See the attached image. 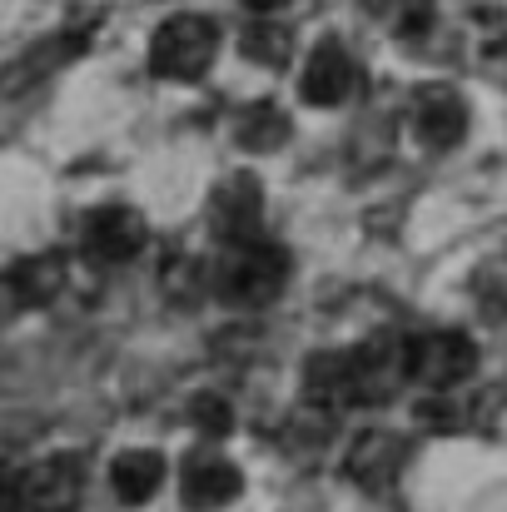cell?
<instances>
[{
    "label": "cell",
    "instance_id": "10",
    "mask_svg": "<svg viewBox=\"0 0 507 512\" xmlns=\"http://www.w3.org/2000/svg\"><path fill=\"white\" fill-rule=\"evenodd\" d=\"M353 90H358V65H353V55H348L338 40L314 45V55H309L304 75H299V95H304L309 105H319V110H334Z\"/></svg>",
    "mask_w": 507,
    "mask_h": 512
},
{
    "label": "cell",
    "instance_id": "2",
    "mask_svg": "<svg viewBox=\"0 0 507 512\" xmlns=\"http://www.w3.org/2000/svg\"><path fill=\"white\" fill-rule=\"evenodd\" d=\"M214 55H219V25L209 15H194V10L169 15L150 40V70L160 80H179V85L199 80L214 65Z\"/></svg>",
    "mask_w": 507,
    "mask_h": 512
},
{
    "label": "cell",
    "instance_id": "12",
    "mask_svg": "<svg viewBox=\"0 0 507 512\" xmlns=\"http://www.w3.org/2000/svg\"><path fill=\"white\" fill-rule=\"evenodd\" d=\"M160 483H165V458H160L155 448H125V453L110 463V488H115V498L130 503V508L150 503V498L160 493Z\"/></svg>",
    "mask_w": 507,
    "mask_h": 512
},
{
    "label": "cell",
    "instance_id": "14",
    "mask_svg": "<svg viewBox=\"0 0 507 512\" xmlns=\"http://www.w3.org/2000/svg\"><path fill=\"white\" fill-rule=\"evenodd\" d=\"M160 289H165L169 304L194 309L214 289V269H204V259H194V254H169L165 269H160Z\"/></svg>",
    "mask_w": 507,
    "mask_h": 512
},
{
    "label": "cell",
    "instance_id": "18",
    "mask_svg": "<svg viewBox=\"0 0 507 512\" xmlns=\"http://www.w3.org/2000/svg\"><path fill=\"white\" fill-rule=\"evenodd\" d=\"M373 10L393 25V35L413 40L433 25V0H373Z\"/></svg>",
    "mask_w": 507,
    "mask_h": 512
},
{
    "label": "cell",
    "instance_id": "11",
    "mask_svg": "<svg viewBox=\"0 0 507 512\" xmlns=\"http://www.w3.org/2000/svg\"><path fill=\"white\" fill-rule=\"evenodd\" d=\"M403 453H408L403 438H393V433H383V428H368V433L353 438V448H348V458H343V478L358 483V488H368V493H383V488L398 478Z\"/></svg>",
    "mask_w": 507,
    "mask_h": 512
},
{
    "label": "cell",
    "instance_id": "4",
    "mask_svg": "<svg viewBox=\"0 0 507 512\" xmlns=\"http://www.w3.org/2000/svg\"><path fill=\"white\" fill-rule=\"evenodd\" d=\"M473 368H478V353H473V343L463 339L458 329H438V334L413 339L408 373H413V383L423 393H448L463 378H473Z\"/></svg>",
    "mask_w": 507,
    "mask_h": 512
},
{
    "label": "cell",
    "instance_id": "13",
    "mask_svg": "<svg viewBox=\"0 0 507 512\" xmlns=\"http://www.w3.org/2000/svg\"><path fill=\"white\" fill-rule=\"evenodd\" d=\"M289 135H294V120H289L274 100H254V105H244L239 120H234V140H239L244 150H254V155L279 150Z\"/></svg>",
    "mask_w": 507,
    "mask_h": 512
},
{
    "label": "cell",
    "instance_id": "9",
    "mask_svg": "<svg viewBox=\"0 0 507 512\" xmlns=\"http://www.w3.org/2000/svg\"><path fill=\"white\" fill-rule=\"evenodd\" d=\"M413 130L428 150H453L468 135V105L453 85H423L413 95Z\"/></svg>",
    "mask_w": 507,
    "mask_h": 512
},
{
    "label": "cell",
    "instance_id": "6",
    "mask_svg": "<svg viewBox=\"0 0 507 512\" xmlns=\"http://www.w3.org/2000/svg\"><path fill=\"white\" fill-rule=\"evenodd\" d=\"M209 224L224 244H239V239H259V224H264V189L254 174H229L219 189H214V204H209Z\"/></svg>",
    "mask_w": 507,
    "mask_h": 512
},
{
    "label": "cell",
    "instance_id": "17",
    "mask_svg": "<svg viewBox=\"0 0 507 512\" xmlns=\"http://www.w3.org/2000/svg\"><path fill=\"white\" fill-rule=\"evenodd\" d=\"M15 279H20V289H25L30 309H40V304H50V299L65 289V259H60V254L20 259V264H15Z\"/></svg>",
    "mask_w": 507,
    "mask_h": 512
},
{
    "label": "cell",
    "instance_id": "8",
    "mask_svg": "<svg viewBox=\"0 0 507 512\" xmlns=\"http://www.w3.org/2000/svg\"><path fill=\"white\" fill-rule=\"evenodd\" d=\"M179 493H184V508L189 512H219L244 493V478L219 453H189L184 473H179Z\"/></svg>",
    "mask_w": 507,
    "mask_h": 512
},
{
    "label": "cell",
    "instance_id": "23",
    "mask_svg": "<svg viewBox=\"0 0 507 512\" xmlns=\"http://www.w3.org/2000/svg\"><path fill=\"white\" fill-rule=\"evenodd\" d=\"M249 10H279V5H289V0H244Z\"/></svg>",
    "mask_w": 507,
    "mask_h": 512
},
{
    "label": "cell",
    "instance_id": "5",
    "mask_svg": "<svg viewBox=\"0 0 507 512\" xmlns=\"http://www.w3.org/2000/svg\"><path fill=\"white\" fill-rule=\"evenodd\" d=\"M85 493V468L75 453H55L40 458L25 478H20V512H75Z\"/></svg>",
    "mask_w": 507,
    "mask_h": 512
},
{
    "label": "cell",
    "instance_id": "15",
    "mask_svg": "<svg viewBox=\"0 0 507 512\" xmlns=\"http://www.w3.org/2000/svg\"><path fill=\"white\" fill-rule=\"evenodd\" d=\"M80 45H85L80 35H50V40H40V45H35L20 65H10L15 75L5 80V90H25L30 80H45L50 70H60L65 60H75V55H80Z\"/></svg>",
    "mask_w": 507,
    "mask_h": 512
},
{
    "label": "cell",
    "instance_id": "21",
    "mask_svg": "<svg viewBox=\"0 0 507 512\" xmlns=\"http://www.w3.org/2000/svg\"><path fill=\"white\" fill-rule=\"evenodd\" d=\"M25 309H30V299H25V289H20L15 269H10V274H0V329H10Z\"/></svg>",
    "mask_w": 507,
    "mask_h": 512
},
{
    "label": "cell",
    "instance_id": "16",
    "mask_svg": "<svg viewBox=\"0 0 507 512\" xmlns=\"http://www.w3.org/2000/svg\"><path fill=\"white\" fill-rule=\"evenodd\" d=\"M239 50H244L254 65L279 70V65L294 55V35H289L284 25H274V20H249V25L239 30Z\"/></svg>",
    "mask_w": 507,
    "mask_h": 512
},
{
    "label": "cell",
    "instance_id": "7",
    "mask_svg": "<svg viewBox=\"0 0 507 512\" xmlns=\"http://www.w3.org/2000/svg\"><path fill=\"white\" fill-rule=\"evenodd\" d=\"M145 239H150V229L130 204H105L85 219V254L100 264H130L145 249Z\"/></svg>",
    "mask_w": 507,
    "mask_h": 512
},
{
    "label": "cell",
    "instance_id": "1",
    "mask_svg": "<svg viewBox=\"0 0 507 512\" xmlns=\"http://www.w3.org/2000/svg\"><path fill=\"white\" fill-rule=\"evenodd\" d=\"M289 284V254L274 239H239L224 249V259L214 264V294L239 309V314H259L269 309Z\"/></svg>",
    "mask_w": 507,
    "mask_h": 512
},
{
    "label": "cell",
    "instance_id": "20",
    "mask_svg": "<svg viewBox=\"0 0 507 512\" xmlns=\"http://www.w3.org/2000/svg\"><path fill=\"white\" fill-rule=\"evenodd\" d=\"M189 418H194V428H204L209 438H224V433L234 428V408H229L224 398H214V393H204V398H194V408H189Z\"/></svg>",
    "mask_w": 507,
    "mask_h": 512
},
{
    "label": "cell",
    "instance_id": "22",
    "mask_svg": "<svg viewBox=\"0 0 507 512\" xmlns=\"http://www.w3.org/2000/svg\"><path fill=\"white\" fill-rule=\"evenodd\" d=\"M0 512H20V473L0 463Z\"/></svg>",
    "mask_w": 507,
    "mask_h": 512
},
{
    "label": "cell",
    "instance_id": "3",
    "mask_svg": "<svg viewBox=\"0 0 507 512\" xmlns=\"http://www.w3.org/2000/svg\"><path fill=\"white\" fill-rule=\"evenodd\" d=\"M408 358H413V339L403 334H373L358 348H348V403L358 408L388 403L403 383H413Z\"/></svg>",
    "mask_w": 507,
    "mask_h": 512
},
{
    "label": "cell",
    "instance_id": "19",
    "mask_svg": "<svg viewBox=\"0 0 507 512\" xmlns=\"http://www.w3.org/2000/svg\"><path fill=\"white\" fill-rule=\"evenodd\" d=\"M473 294H478V304H483L488 319H507V254L503 259H488L473 274Z\"/></svg>",
    "mask_w": 507,
    "mask_h": 512
}]
</instances>
